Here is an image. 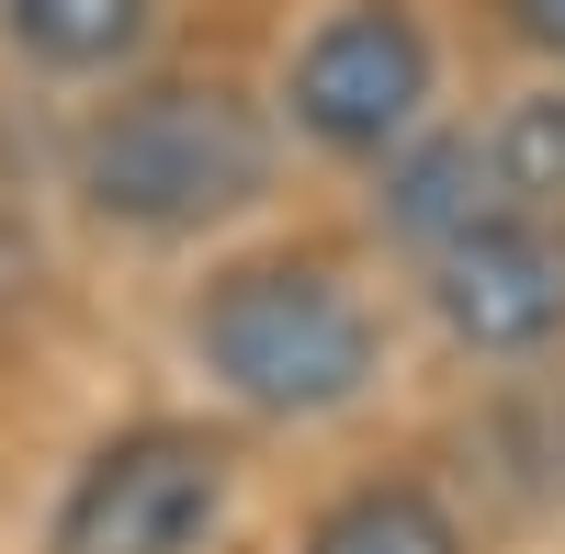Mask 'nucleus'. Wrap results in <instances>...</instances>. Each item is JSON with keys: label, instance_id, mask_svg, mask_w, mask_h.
Segmentation results:
<instances>
[{"label": "nucleus", "instance_id": "7", "mask_svg": "<svg viewBox=\"0 0 565 554\" xmlns=\"http://www.w3.org/2000/svg\"><path fill=\"white\" fill-rule=\"evenodd\" d=\"M0 34L23 45L34 68H114L148 34V0H0Z\"/></svg>", "mask_w": 565, "mask_h": 554}, {"label": "nucleus", "instance_id": "2", "mask_svg": "<svg viewBox=\"0 0 565 554\" xmlns=\"http://www.w3.org/2000/svg\"><path fill=\"white\" fill-rule=\"evenodd\" d=\"M193 340L215 362V385L260 407V419H328L373 385V317L340 271L317 260H249L204 295Z\"/></svg>", "mask_w": 565, "mask_h": 554}, {"label": "nucleus", "instance_id": "5", "mask_svg": "<svg viewBox=\"0 0 565 554\" xmlns=\"http://www.w3.org/2000/svg\"><path fill=\"white\" fill-rule=\"evenodd\" d=\"M430 306L463 351H532L565 329V238L532 215H487L430 249Z\"/></svg>", "mask_w": 565, "mask_h": 554}, {"label": "nucleus", "instance_id": "9", "mask_svg": "<svg viewBox=\"0 0 565 554\" xmlns=\"http://www.w3.org/2000/svg\"><path fill=\"white\" fill-rule=\"evenodd\" d=\"M487 170H498V204L509 215H565V90H532L487 125Z\"/></svg>", "mask_w": 565, "mask_h": 554}, {"label": "nucleus", "instance_id": "3", "mask_svg": "<svg viewBox=\"0 0 565 554\" xmlns=\"http://www.w3.org/2000/svg\"><path fill=\"white\" fill-rule=\"evenodd\" d=\"M226 510V441L204 430H125L57 498V554H193Z\"/></svg>", "mask_w": 565, "mask_h": 554}, {"label": "nucleus", "instance_id": "8", "mask_svg": "<svg viewBox=\"0 0 565 554\" xmlns=\"http://www.w3.org/2000/svg\"><path fill=\"white\" fill-rule=\"evenodd\" d=\"M306 554H463V532H452V510L430 487L385 476V487H351L340 510L306 532Z\"/></svg>", "mask_w": 565, "mask_h": 554}, {"label": "nucleus", "instance_id": "6", "mask_svg": "<svg viewBox=\"0 0 565 554\" xmlns=\"http://www.w3.org/2000/svg\"><path fill=\"white\" fill-rule=\"evenodd\" d=\"M509 215L498 204V170H487V136H430V148H407L385 170V226L407 249H452L463 226Z\"/></svg>", "mask_w": 565, "mask_h": 554}, {"label": "nucleus", "instance_id": "4", "mask_svg": "<svg viewBox=\"0 0 565 554\" xmlns=\"http://www.w3.org/2000/svg\"><path fill=\"white\" fill-rule=\"evenodd\" d=\"M295 125L317 148H396L430 103V34H418L396 0H351V12H328L306 45H295Z\"/></svg>", "mask_w": 565, "mask_h": 554}, {"label": "nucleus", "instance_id": "10", "mask_svg": "<svg viewBox=\"0 0 565 554\" xmlns=\"http://www.w3.org/2000/svg\"><path fill=\"white\" fill-rule=\"evenodd\" d=\"M509 23H521L543 57H565V0H509Z\"/></svg>", "mask_w": 565, "mask_h": 554}, {"label": "nucleus", "instance_id": "1", "mask_svg": "<svg viewBox=\"0 0 565 554\" xmlns=\"http://www.w3.org/2000/svg\"><path fill=\"white\" fill-rule=\"evenodd\" d=\"M271 181V136L238 90L215 79H170V90H136L103 125L79 136V193L90 215L136 226V238H193V226L260 204Z\"/></svg>", "mask_w": 565, "mask_h": 554}]
</instances>
